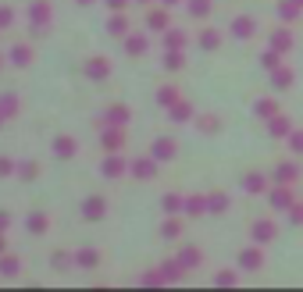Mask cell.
I'll list each match as a JSON object with an SVG mask.
<instances>
[{"label": "cell", "instance_id": "50", "mask_svg": "<svg viewBox=\"0 0 303 292\" xmlns=\"http://www.w3.org/2000/svg\"><path fill=\"white\" fill-rule=\"evenodd\" d=\"M160 4H164V7H175V4H178V0H160Z\"/></svg>", "mask_w": 303, "mask_h": 292}, {"label": "cell", "instance_id": "1", "mask_svg": "<svg viewBox=\"0 0 303 292\" xmlns=\"http://www.w3.org/2000/svg\"><path fill=\"white\" fill-rule=\"evenodd\" d=\"M100 143L107 153H118L122 146H125V132L118 129V125H100Z\"/></svg>", "mask_w": 303, "mask_h": 292}, {"label": "cell", "instance_id": "2", "mask_svg": "<svg viewBox=\"0 0 303 292\" xmlns=\"http://www.w3.org/2000/svg\"><path fill=\"white\" fill-rule=\"evenodd\" d=\"M132 121V111L125 107V103H114V107H107L104 114H100V125H118V129H125Z\"/></svg>", "mask_w": 303, "mask_h": 292}, {"label": "cell", "instance_id": "18", "mask_svg": "<svg viewBox=\"0 0 303 292\" xmlns=\"http://www.w3.org/2000/svg\"><path fill=\"white\" fill-rule=\"evenodd\" d=\"M147 47H150V36H143V32L125 39V54H132V57H143V54H147Z\"/></svg>", "mask_w": 303, "mask_h": 292}, {"label": "cell", "instance_id": "45", "mask_svg": "<svg viewBox=\"0 0 303 292\" xmlns=\"http://www.w3.org/2000/svg\"><path fill=\"white\" fill-rule=\"evenodd\" d=\"M7 25H14V11L11 7H0V29H7Z\"/></svg>", "mask_w": 303, "mask_h": 292}, {"label": "cell", "instance_id": "53", "mask_svg": "<svg viewBox=\"0 0 303 292\" xmlns=\"http://www.w3.org/2000/svg\"><path fill=\"white\" fill-rule=\"evenodd\" d=\"M136 4H153V0H136Z\"/></svg>", "mask_w": 303, "mask_h": 292}, {"label": "cell", "instance_id": "13", "mask_svg": "<svg viewBox=\"0 0 303 292\" xmlns=\"http://www.w3.org/2000/svg\"><path fill=\"white\" fill-rule=\"evenodd\" d=\"M175 150H178L175 139H168V136H164V139H153L150 157H153V160H171V157H175Z\"/></svg>", "mask_w": 303, "mask_h": 292}, {"label": "cell", "instance_id": "6", "mask_svg": "<svg viewBox=\"0 0 303 292\" xmlns=\"http://www.w3.org/2000/svg\"><path fill=\"white\" fill-rule=\"evenodd\" d=\"M147 29L150 32H164V29H171V18H168V7L164 4H157L147 11Z\"/></svg>", "mask_w": 303, "mask_h": 292}, {"label": "cell", "instance_id": "14", "mask_svg": "<svg viewBox=\"0 0 303 292\" xmlns=\"http://www.w3.org/2000/svg\"><path fill=\"white\" fill-rule=\"evenodd\" d=\"M86 75H89V78H107V75H111V61H107V57H89V61H86Z\"/></svg>", "mask_w": 303, "mask_h": 292}, {"label": "cell", "instance_id": "44", "mask_svg": "<svg viewBox=\"0 0 303 292\" xmlns=\"http://www.w3.org/2000/svg\"><path fill=\"white\" fill-rule=\"evenodd\" d=\"M289 146H293V153H303V132H289Z\"/></svg>", "mask_w": 303, "mask_h": 292}, {"label": "cell", "instance_id": "41", "mask_svg": "<svg viewBox=\"0 0 303 292\" xmlns=\"http://www.w3.org/2000/svg\"><path fill=\"white\" fill-rule=\"evenodd\" d=\"M160 235H164V239H178V235H182V221H164V228H160Z\"/></svg>", "mask_w": 303, "mask_h": 292}, {"label": "cell", "instance_id": "25", "mask_svg": "<svg viewBox=\"0 0 303 292\" xmlns=\"http://www.w3.org/2000/svg\"><path fill=\"white\" fill-rule=\"evenodd\" d=\"M11 61H14L18 68L32 65V47H25V43H14V47H11Z\"/></svg>", "mask_w": 303, "mask_h": 292}, {"label": "cell", "instance_id": "47", "mask_svg": "<svg viewBox=\"0 0 303 292\" xmlns=\"http://www.w3.org/2000/svg\"><path fill=\"white\" fill-rule=\"evenodd\" d=\"M104 4H107L114 14H118V11H129V0H104Z\"/></svg>", "mask_w": 303, "mask_h": 292}, {"label": "cell", "instance_id": "32", "mask_svg": "<svg viewBox=\"0 0 303 292\" xmlns=\"http://www.w3.org/2000/svg\"><path fill=\"white\" fill-rule=\"evenodd\" d=\"M207 211H211V214H225L228 211V196L225 193H211V196H207Z\"/></svg>", "mask_w": 303, "mask_h": 292}, {"label": "cell", "instance_id": "12", "mask_svg": "<svg viewBox=\"0 0 303 292\" xmlns=\"http://www.w3.org/2000/svg\"><path fill=\"white\" fill-rule=\"evenodd\" d=\"M260 264H264V253H260V242L239 253V267H246V271H257Z\"/></svg>", "mask_w": 303, "mask_h": 292}, {"label": "cell", "instance_id": "42", "mask_svg": "<svg viewBox=\"0 0 303 292\" xmlns=\"http://www.w3.org/2000/svg\"><path fill=\"white\" fill-rule=\"evenodd\" d=\"M14 171H18V164H14V160H7V157H0V178H11Z\"/></svg>", "mask_w": 303, "mask_h": 292}, {"label": "cell", "instance_id": "38", "mask_svg": "<svg viewBox=\"0 0 303 292\" xmlns=\"http://www.w3.org/2000/svg\"><path fill=\"white\" fill-rule=\"evenodd\" d=\"M0 114H4V118H14V114H18V100H14L11 93L0 96Z\"/></svg>", "mask_w": 303, "mask_h": 292}, {"label": "cell", "instance_id": "21", "mask_svg": "<svg viewBox=\"0 0 303 292\" xmlns=\"http://www.w3.org/2000/svg\"><path fill=\"white\" fill-rule=\"evenodd\" d=\"M200 260H204V253H200L196 246H186V249L178 253V264H182L186 271H193V267H200Z\"/></svg>", "mask_w": 303, "mask_h": 292}, {"label": "cell", "instance_id": "5", "mask_svg": "<svg viewBox=\"0 0 303 292\" xmlns=\"http://www.w3.org/2000/svg\"><path fill=\"white\" fill-rule=\"evenodd\" d=\"M232 36H235V39H253V36H257V22H253L250 14H235V18H232Z\"/></svg>", "mask_w": 303, "mask_h": 292}, {"label": "cell", "instance_id": "40", "mask_svg": "<svg viewBox=\"0 0 303 292\" xmlns=\"http://www.w3.org/2000/svg\"><path fill=\"white\" fill-rule=\"evenodd\" d=\"M18 267H22L18 257H0V275H18Z\"/></svg>", "mask_w": 303, "mask_h": 292}, {"label": "cell", "instance_id": "16", "mask_svg": "<svg viewBox=\"0 0 303 292\" xmlns=\"http://www.w3.org/2000/svg\"><path fill=\"white\" fill-rule=\"evenodd\" d=\"M54 153H57L61 160H68V157L78 153V143L72 139V136H57V139H54Z\"/></svg>", "mask_w": 303, "mask_h": 292}, {"label": "cell", "instance_id": "23", "mask_svg": "<svg viewBox=\"0 0 303 292\" xmlns=\"http://www.w3.org/2000/svg\"><path fill=\"white\" fill-rule=\"evenodd\" d=\"M164 47L168 50H186V32L182 29H164Z\"/></svg>", "mask_w": 303, "mask_h": 292}, {"label": "cell", "instance_id": "33", "mask_svg": "<svg viewBox=\"0 0 303 292\" xmlns=\"http://www.w3.org/2000/svg\"><path fill=\"white\" fill-rule=\"evenodd\" d=\"M107 32H111V36H125V32H129V22H125V14H122V11L107 22Z\"/></svg>", "mask_w": 303, "mask_h": 292}, {"label": "cell", "instance_id": "10", "mask_svg": "<svg viewBox=\"0 0 303 292\" xmlns=\"http://www.w3.org/2000/svg\"><path fill=\"white\" fill-rule=\"evenodd\" d=\"M107 214V200L104 196H86V203H82V218L86 221H100Z\"/></svg>", "mask_w": 303, "mask_h": 292}, {"label": "cell", "instance_id": "24", "mask_svg": "<svg viewBox=\"0 0 303 292\" xmlns=\"http://www.w3.org/2000/svg\"><path fill=\"white\" fill-rule=\"evenodd\" d=\"M221 36H225L221 29H204V32H200V47H204V50H218V47H221Z\"/></svg>", "mask_w": 303, "mask_h": 292}, {"label": "cell", "instance_id": "27", "mask_svg": "<svg viewBox=\"0 0 303 292\" xmlns=\"http://www.w3.org/2000/svg\"><path fill=\"white\" fill-rule=\"evenodd\" d=\"M268 132H271V136H278V139H286V136L293 132V125H289V118H282V114H275V118L268 121Z\"/></svg>", "mask_w": 303, "mask_h": 292}, {"label": "cell", "instance_id": "35", "mask_svg": "<svg viewBox=\"0 0 303 292\" xmlns=\"http://www.w3.org/2000/svg\"><path fill=\"white\" fill-rule=\"evenodd\" d=\"M271 78H275V86H278V89H289V86H293V72H289V68H282V65L271 72Z\"/></svg>", "mask_w": 303, "mask_h": 292}, {"label": "cell", "instance_id": "49", "mask_svg": "<svg viewBox=\"0 0 303 292\" xmlns=\"http://www.w3.org/2000/svg\"><path fill=\"white\" fill-rule=\"evenodd\" d=\"M7 221H11L7 214H0V232H7Z\"/></svg>", "mask_w": 303, "mask_h": 292}, {"label": "cell", "instance_id": "30", "mask_svg": "<svg viewBox=\"0 0 303 292\" xmlns=\"http://www.w3.org/2000/svg\"><path fill=\"white\" fill-rule=\"evenodd\" d=\"M204 211H207V196H196V193L186 196V214H189V218H196V214H204Z\"/></svg>", "mask_w": 303, "mask_h": 292}, {"label": "cell", "instance_id": "34", "mask_svg": "<svg viewBox=\"0 0 303 292\" xmlns=\"http://www.w3.org/2000/svg\"><path fill=\"white\" fill-rule=\"evenodd\" d=\"M175 100H178V89H175V86H160V89H157V103H160V107H171Z\"/></svg>", "mask_w": 303, "mask_h": 292}, {"label": "cell", "instance_id": "3", "mask_svg": "<svg viewBox=\"0 0 303 292\" xmlns=\"http://www.w3.org/2000/svg\"><path fill=\"white\" fill-rule=\"evenodd\" d=\"M250 235H253V242L268 246V242H275V235H278V224H275V221H268V218H260V221H253Z\"/></svg>", "mask_w": 303, "mask_h": 292}, {"label": "cell", "instance_id": "43", "mask_svg": "<svg viewBox=\"0 0 303 292\" xmlns=\"http://www.w3.org/2000/svg\"><path fill=\"white\" fill-rule=\"evenodd\" d=\"M200 129H204V132H218L221 125H218V118H214V114H207V118H200Z\"/></svg>", "mask_w": 303, "mask_h": 292}, {"label": "cell", "instance_id": "37", "mask_svg": "<svg viewBox=\"0 0 303 292\" xmlns=\"http://www.w3.org/2000/svg\"><path fill=\"white\" fill-rule=\"evenodd\" d=\"M18 178H25V182H32L36 175H39V164L36 160H25V164H18V171H14Z\"/></svg>", "mask_w": 303, "mask_h": 292}, {"label": "cell", "instance_id": "54", "mask_svg": "<svg viewBox=\"0 0 303 292\" xmlns=\"http://www.w3.org/2000/svg\"><path fill=\"white\" fill-rule=\"evenodd\" d=\"M4 121H7V118H4V114H0V125H4Z\"/></svg>", "mask_w": 303, "mask_h": 292}, {"label": "cell", "instance_id": "4", "mask_svg": "<svg viewBox=\"0 0 303 292\" xmlns=\"http://www.w3.org/2000/svg\"><path fill=\"white\" fill-rule=\"evenodd\" d=\"M268 200H271V207H275V211H289V207L296 203V200H293V189H289L286 182H278L275 189H268Z\"/></svg>", "mask_w": 303, "mask_h": 292}, {"label": "cell", "instance_id": "26", "mask_svg": "<svg viewBox=\"0 0 303 292\" xmlns=\"http://www.w3.org/2000/svg\"><path fill=\"white\" fill-rule=\"evenodd\" d=\"M257 118H264V121H271L275 114H278V100H271V96H264V100H257Z\"/></svg>", "mask_w": 303, "mask_h": 292}, {"label": "cell", "instance_id": "29", "mask_svg": "<svg viewBox=\"0 0 303 292\" xmlns=\"http://www.w3.org/2000/svg\"><path fill=\"white\" fill-rule=\"evenodd\" d=\"M243 189H246V193H264V189H268V178L253 171V175H246V178H243Z\"/></svg>", "mask_w": 303, "mask_h": 292}, {"label": "cell", "instance_id": "20", "mask_svg": "<svg viewBox=\"0 0 303 292\" xmlns=\"http://www.w3.org/2000/svg\"><path fill=\"white\" fill-rule=\"evenodd\" d=\"M160 207H164V214H186V196H178V193H168V196L160 200Z\"/></svg>", "mask_w": 303, "mask_h": 292}, {"label": "cell", "instance_id": "17", "mask_svg": "<svg viewBox=\"0 0 303 292\" xmlns=\"http://www.w3.org/2000/svg\"><path fill=\"white\" fill-rule=\"evenodd\" d=\"M289 47H293V32H289V29H275V32H271V50L289 54Z\"/></svg>", "mask_w": 303, "mask_h": 292}, {"label": "cell", "instance_id": "39", "mask_svg": "<svg viewBox=\"0 0 303 292\" xmlns=\"http://www.w3.org/2000/svg\"><path fill=\"white\" fill-rule=\"evenodd\" d=\"M260 65H264L268 72H275V68L282 65V54H278V50H264V54H260Z\"/></svg>", "mask_w": 303, "mask_h": 292}, {"label": "cell", "instance_id": "48", "mask_svg": "<svg viewBox=\"0 0 303 292\" xmlns=\"http://www.w3.org/2000/svg\"><path fill=\"white\" fill-rule=\"evenodd\" d=\"M68 260H72V257H68V253H54V267H65V264H68Z\"/></svg>", "mask_w": 303, "mask_h": 292}, {"label": "cell", "instance_id": "31", "mask_svg": "<svg viewBox=\"0 0 303 292\" xmlns=\"http://www.w3.org/2000/svg\"><path fill=\"white\" fill-rule=\"evenodd\" d=\"M211 4H214V0H186V11H189L193 18H207V14H211Z\"/></svg>", "mask_w": 303, "mask_h": 292}, {"label": "cell", "instance_id": "19", "mask_svg": "<svg viewBox=\"0 0 303 292\" xmlns=\"http://www.w3.org/2000/svg\"><path fill=\"white\" fill-rule=\"evenodd\" d=\"M72 264L75 267H96L100 264V249H78V253H72Z\"/></svg>", "mask_w": 303, "mask_h": 292}, {"label": "cell", "instance_id": "15", "mask_svg": "<svg viewBox=\"0 0 303 292\" xmlns=\"http://www.w3.org/2000/svg\"><path fill=\"white\" fill-rule=\"evenodd\" d=\"M25 228H29V235H43V232L50 228V218H47L43 211H32V214L25 218Z\"/></svg>", "mask_w": 303, "mask_h": 292}, {"label": "cell", "instance_id": "51", "mask_svg": "<svg viewBox=\"0 0 303 292\" xmlns=\"http://www.w3.org/2000/svg\"><path fill=\"white\" fill-rule=\"evenodd\" d=\"M4 246H7V239H4V232H0V253H4Z\"/></svg>", "mask_w": 303, "mask_h": 292}, {"label": "cell", "instance_id": "9", "mask_svg": "<svg viewBox=\"0 0 303 292\" xmlns=\"http://www.w3.org/2000/svg\"><path fill=\"white\" fill-rule=\"evenodd\" d=\"M100 171H104V178H122V175H129V160L118 157V153H111V157L100 164Z\"/></svg>", "mask_w": 303, "mask_h": 292}, {"label": "cell", "instance_id": "22", "mask_svg": "<svg viewBox=\"0 0 303 292\" xmlns=\"http://www.w3.org/2000/svg\"><path fill=\"white\" fill-rule=\"evenodd\" d=\"M300 11H303L300 0H282V4H278V18H282V22H296Z\"/></svg>", "mask_w": 303, "mask_h": 292}, {"label": "cell", "instance_id": "11", "mask_svg": "<svg viewBox=\"0 0 303 292\" xmlns=\"http://www.w3.org/2000/svg\"><path fill=\"white\" fill-rule=\"evenodd\" d=\"M157 164H160V160H132V164H129V175H132V178H139V182H147V178H153V175H157Z\"/></svg>", "mask_w": 303, "mask_h": 292}, {"label": "cell", "instance_id": "8", "mask_svg": "<svg viewBox=\"0 0 303 292\" xmlns=\"http://www.w3.org/2000/svg\"><path fill=\"white\" fill-rule=\"evenodd\" d=\"M168 118H171L175 125H189V121L196 118V111H193V103H186V100H175V103L168 107Z\"/></svg>", "mask_w": 303, "mask_h": 292}, {"label": "cell", "instance_id": "36", "mask_svg": "<svg viewBox=\"0 0 303 292\" xmlns=\"http://www.w3.org/2000/svg\"><path fill=\"white\" fill-rule=\"evenodd\" d=\"M182 61H186V54H182V50H168V54H164V68H168V72H178V68H182Z\"/></svg>", "mask_w": 303, "mask_h": 292}, {"label": "cell", "instance_id": "52", "mask_svg": "<svg viewBox=\"0 0 303 292\" xmlns=\"http://www.w3.org/2000/svg\"><path fill=\"white\" fill-rule=\"evenodd\" d=\"M78 4H82V7H89V4H93V0H78Z\"/></svg>", "mask_w": 303, "mask_h": 292}, {"label": "cell", "instance_id": "28", "mask_svg": "<svg viewBox=\"0 0 303 292\" xmlns=\"http://www.w3.org/2000/svg\"><path fill=\"white\" fill-rule=\"evenodd\" d=\"M296 175H300V168H296V164H278V168H275V182L293 185V182H296Z\"/></svg>", "mask_w": 303, "mask_h": 292}, {"label": "cell", "instance_id": "46", "mask_svg": "<svg viewBox=\"0 0 303 292\" xmlns=\"http://www.w3.org/2000/svg\"><path fill=\"white\" fill-rule=\"evenodd\" d=\"M289 221H293V224H303V203H293V207H289Z\"/></svg>", "mask_w": 303, "mask_h": 292}, {"label": "cell", "instance_id": "7", "mask_svg": "<svg viewBox=\"0 0 303 292\" xmlns=\"http://www.w3.org/2000/svg\"><path fill=\"white\" fill-rule=\"evenodd\" d=\"M29 18H32V29H47L50 25V18H54V11H50V4L47 0H32V7H29Z\"/></svg>", "mask_w": 303, "mask_h": 292}, {"label": "cell", "instance_id": "55", "mask_svg": "<svg viewBox=\"0 0 303 292\" xmlns=\"http://www.w3.org/2000/svg\"><path fill=\"white\" fill-rule=\"evenodd\" d=\"M300 4H303V0H300Z\"/></svg>", "mask_w": 303, "mask_h": 292}]
</instances>
